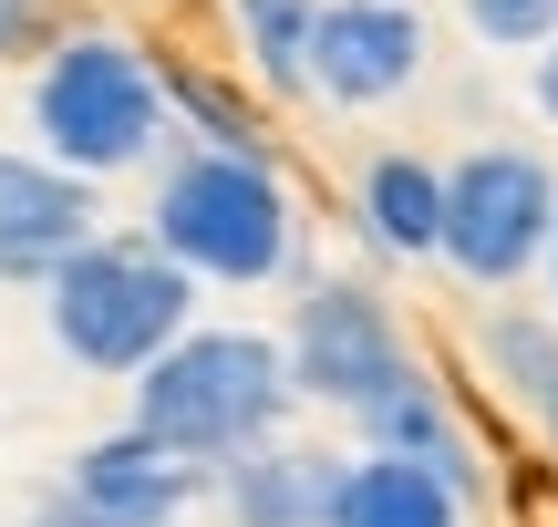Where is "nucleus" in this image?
I'll return each instance as SVG.
<instances>
[{
    "mask_svg": "<svg viewBox=\"0 0 558 527\" xmlns=\"http://www.w3.org/2000/svg\"><path fill=\"white\" fill-rule=\"evenodd\" d=\"M145 238L186 259L207 290H269L300 269V197L269 156H228V145H177L156 166V207Z\"/></svg>",
    "mask_w": 558,
    "mask_h": 527,
    "instance_id": "nucleus-1",
    "label": "nucleus"
},
{
    "mask_svg": "<svg viewBox=\"0 0 558 527\" xmlns=\"http://www.w3.org/2000/svg\"><path fill=\"white\" fill-rule=\"evenodd\" d=\"M300 383H290V342L269 331H186L156 372H135V434H156L186 466H239V455L279 445Z\"/></svg>",
    "mask_w": 558,
    "mask_h": 527,
    "instance_id": "nucleus-2",
    "label": "nucleus"
},
{
    "mask_svg": "<svg viewBox=\"0 0 558 527\" xmlns=\"http://www.w3.org/2000/svg\"><path fill=\"white\" fill-rule=\"evenodd\" d=\"M197 269L166 259L156 238H94L52 290H41V331L73 372H104V383H135L166 352L197 331Z\"/></svg>",
    "mask_w": 558,
    "mask_h": 527,
    "instance_id": "nucleus-3",
    "label": "nucleus"
},
{
    "mask_svg": "<svg viewBox=\"0 0 558 527\" xmlns=\"http://www.w3.org/2000/svg\"><path fill=\"white\" fill-rule=\"evenodd\" d=\"M166 62L124 32H62L52 52L32 62V135L52 166L73 176H124L145 166L177 124H166Z\"/></svg>",
    "mask_w": 558,
    "mask_h": 527,
    "instance_id": "nucleus-4",
    "label": "nucleus"
},
{
    "mask_svg": "<svg viewBox=\"0 0 558 527\" xmlns=\"http://www.w3.org/2000/svg\"><path fill=\"white\" fill-rule=\"evenodd\" d=\"M558 248V176L527 145H476L445 166V269L465 290H518Z\"/></svg>",
    "mask_w": 558,
    "mask_h": 527,
    "instance_id": "nucleus-5",
    "label": "nucleus"
},
{
    "mask_svg": "<svg viewBox=\"0 0 558 527\" xmlns=\"http://www.w3.org/2000/svg\"><path fill=\"white\" fill-rule=\"evenodd\" d=\"M290 383H300V404H320V414H373L383 393L414 372V352H403V321L373 301L362 280H300V301H290Z\"/></svg>",
    "mask_w": 558,
    "mask_h": 527,
    "instance_id": "nucleus-6",
    "label": "nucleus"
},
{
    "mask_svg": "<svg viewBox=\"0 0 558 527\" xmlns=\"http://www.w3.org/2000/svg\"><path fill=\"white\" fill-rule=\"evenodd\" d=\"M104 238V207H94V176L52 166L32 145H0V290H52L83 248Z\"/></svg>",
    "mask_w": 558,
    "mask_h": 527,
    "instance_id": "nucleus-7",
    "label": "nucleus"
},
{
    "mask_svg": "<svg viewBox=\"0 0 558 527\" xmlns=\"http://www.w3.org/2000/svg\"><path fill=\"white\" fill-rule=\"evenodd\" d=\"M424 11L414 0H320V41H311V94L320 103H352V114H373V103L414 94L424 83Z\"/></svg>",
    "mask_w": 558,
    "mask_h": 527,
    "instance_id": "nucleus-8",
    "label": "nucleus"
},
{
    "mask_svg": "<svg viewBox=\"0 0 558 527\" xmlns=\"http://www.w3.org/2000/svg\"><path fill=\"white\" fill-rule=\"evenodd\" d=\"M62 487H73L104 527H177L197 497H218V476H207V466H186V455H166L156 434H135V425H124V434H104V445H83Z\"/></svg>",
    "mask_w": 558,
    "mask_h": 527,
    "instance_id": "nucleus-9",
    "label": "nucleus"
},
{
    "mask_svg": "<svg viewBox=\"0 0 558 527\" xmlns=\"http://www.w3.org/2000/svg\"><path fill=\"white\" fill-rule=\"evenodd\" d=\"M341 487H352V455H320V445H259L218 466L228 527H331Z\"/></svg>",
    "mask_w": 558,
    "mask_h": 527,
    "instance_id": "nucleus-10",
    "label": "nucleus"
},
{
    "mask_svg": "<svg viewBox=\"0 0 558 527\" xmlns=\"http://www.w3.org/2000/svg\"><path fill=\"white\" fill-rule=\"evenodd\" d=\"M352 218L362 238L383 248V259H445V166L414 156V145H383V156H362L352 176Z\"/></svg>",
    "mask_w": 558,
    "mask_h": 527,
    "instance_id": "nucleus-11",
    "label": "nucleus"
},
{
    "mask_svg": "<svg viewBox=\"0 0 558 527\" xmlns=\"http://www.w3.org/2000/svg\"><path fill=\"white\" fill-rule=\"evenodd\" d=\"M352 425H362V455H403V466H435L445 487L465 497V507L486 497V466L465 455V425H456V404H445V383H435L424 363L403 372V383L383 393L373 414H352Z\"/></svg>",
    "mask_w": 558,
    "mask_h": 527,
    "instance_id": "nucleus-12",
    "label": "nucleus"
},
{
    "mask_svg": "<svg viewBox=\"0 0 558 527\" xmlns=\"http://www.w3.org/2000/svg\"><path fill=\"white\" fill-rule=\"evenodd\" d=\"M331 527H465V497L435 466H403V455H352V487H341Z\"/></svg>",
    "mask_w": 558,
    "mask_h": 527,
    "instance_id": "nucleus-13",
    "label": "nucleus"
},
{
    "mask_svg": "<svg viewBox=\"0 0 558 527\" xmlns=\"http://www.w3.org/2000/svg\"><path fill=\"white\" fill-rule=\"evenodd\" d=\"M228 32L248 52L259 94H311V41H320V0H228Z\"/></svg>",
    "mask_w": 558,
    "mask_h": 527,
    "instance_id": "nucleus-14",
    "label": "nucleus"
},
{
    "mask_svg": "<svg viewBox=\"0 0 558 527\" xmlns=\"http://www.w3.org/2000/svg\"><path fill=\"white\" fill-rule=\"evenodd\" d=\"M476 363L518 414H548V393H558V310H486Z\"/></svg>",
    "mask_w": 558,
    "mask_h": 527,
    "instance_id": "nucleus-15",
    "label": "nucleus"
},
{
    "mask_svg": "<svg viewBox=\"0 0 558 527\" xmlns=\"http://www.w3.org/2000/svg\"><path fill=\"white\" fill-rule=\"evenodd\" d=\"M166 94H177V114L197 124V145H228V156H269L259 114H248V94L228 73H207V62H166Z\"/></svg>",
    "mask_w": 558,
    "mask_h": 527,
    "instance_id": "nucleus-16",
    "label": "nucleus"
},
{
    "mask_svg": "<svg viewBox=\"0 0 558 527\" xmlns=\"http://www.w3.org/2000/svg\"><path fill=\"white\" fill-rule=\"evenodd\" d=\"M465 32L486 52H548L558 41V0H465Z\"/></svg>",
    "mask_w": 558,
    "mask_h": 527,
    "instance_id": "nucleus-17",
    "label": "nucleus"
},
{
    "mask_svg": "<svg viewBox=\"0 0 558 527\" xmlns=\"http://www.w3.org/2000/svg\"><path fill=\"white\" fill-rule=\"evenodd\" d=\"M52 0H0V62H41L52 52Z\"/></svg>",
    "mask_w": 558,
    "mask_h": 527,
    "instance_id": "nucleus-18",
    "label": "nucleus"
},
{
    "mask_svg": "<svg viewBox=\"0 0 558 527\" xmlns=\"http://www.w3.org/2000/svg\"><path fill=\"white\" fill-rule=\"evenodd\" d=\"M21 527H104V517H94V507H83V497H73V487H52V497H41V507H32V517H21Z\"/></svg>",
    "mask_w": 558,
    "mask_h": 527,
    "instance_id": "nucleus-19",
    "label": "nucleus"
},
{
    "mask_svg": "<svg viewBox=\"0 0 558 527\" xmlns=\"http://www.w3.org/2000/svg\"><path fill=\"white\" fill-rule=\"evenodd\" d=\"M527 94H538V114L558 124V41H548V52H538V73H527Z\"/></svg>",
    "mask_w": 558,
    "mask_h": 527,
    "instance_id": "nucleus-20",
    "label": "nucleus"
},
{
    "mask_svg": "<svg viewBox=\"0 0 558 527\" xmlns=\"http://www.w3.org/2000/svg\"><path fill=\"white\" fill-rule=\"evenodd\" d=\"M538 434H548V455H558V393H548V414H538Z\"/></svg>",
    "mask_w": 558,
    "mask_h": 527,
    "instance_id": "nucleus-21",
    "label": "nucleus"
},
{
    "mask_svg": "<svg viewBox=\"0 0 558 527\" xmlns=\"http://www.w3.org/2000/svg\"><path fill=\"white\" fill-rule=\"evenodd\" d=\"M548 301H558V248H548Z\"/></svg>",
    "mask_w": 558,
    "mask_h": 527,
    "instance_id": "nucleus-22",
    "label": "nucleus"
}]
</instances>
